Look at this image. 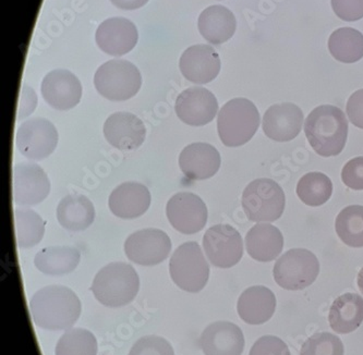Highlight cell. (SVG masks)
Here are the masks:
<instances>
[{
	"mask_svg": "<svg viewBox=\"0 0 363 355\" xmlns=\"http://www.w3.org/2000/svg\"><path fill=\"white\" fill-rule=\"evenodd\" d=\"M32 320L42 329L68 330L78 322L82 305L74 291L65 286H48L30 301Z\"/></svg>",
	"mask_w": 363,
	"mask_h": 355,
	"instance_id": "6da1fadb",
	"label": "cell"
},
{
	"mask_svg": "<svg viewBox=\"0 0 363 355\" xmlns=\"http://www.w3.org/2000/svg\"><path fill=\"white\" fill-rule=\"evenodd\" d=\"M304 133L316 154L322 157L337 156L346 146L348 120L338 107L322 105L308 115Z\"/></svg>",
	"mask_w": 363,
	"mask_h": 355,
	"instance_id": "7a4b0ae2",
	"label": "cell"
},
{
	"mask_svg": "<svg viewBox=\"0 0 363 355\" xmlns=\"http://www.w3.org/2000/svg\"><path fill=\"white\" fill-rule=\"evenodd\" d=\"M140 278L129 264L115 261L105 266L95 276L92 290L95 299L108 308H121L138 295Z\"/></svg>",
	"mask_w": 363,
	"mask_h": 355,
	"instance_id": "3957f363",
	"label": "cell"
},
{
	"mask_svg": "<svg viewBox=\"0 0 363 355\" xmlns=\"http://www.w3.org/2000/svg\"><path fill=\"white\" fill-rule=\"evenodd\" d=\"M261 117L252 101L234 98L225 103L217 117V131L220 141L228 147L248 143L257 130Z\"/></svg>",
	"mask_w": 363,
	"mask_h": 355,
	"instance_id": "277c9868",
	"label": "cell"
},
{
	"mask_svg": "<svg viewBox=\"0 0 363 355\" xmlns=\"http://www.w3.org/2000/svg\"><path fill=\"white\" fill-rule=\"evenodd\" d=\"M94 85L97 92L109 101H128L135 96L141 89V73L128 60H109L97 69Z\"/></svg>",
	"mask_w": 363,
	"mask_h": 355,
	"instance_id": "5b68a950",
	"label": "cell"
},
{
	"mask_svg": "<svg viewBox=\"0 0 363 355\" xmlns=\"http://www.w3.org/2000/svg\"><path fill=\"white\" fill-rule=\"evenodd\" d=\"M169 273L177 287L190 293L206 288L210 278V265L196 242H186L176 249L169 263Z\"/></svg>",
	"mask_w": 363,
	"mask_h": 355,
	"instance_id": "8992f818",
	"label": "cell"
},
{
	"mask_svg": "<svg viewBox=\"0 0 363 355\" xmlns=\"http://www.w3.org/2000/svg\"><path fill=\"white\" fill-rule=\"evenodd\" d=\"M285 205L284 190L274 180H255L243 191L242 207L249 220L255 222L277 220L283 215Z\"/></svg>",
	"mask_w": 363,
	"mask_h": 355,
	"instance_id": "52a82bcc",
	"label": "cell"
},
{
	"mask_svg": "<svg viewBox=\"0 0 363 355\" xmlns=\"http://www.w3.org/2000/svg\"><path fill=\"white\" fill-rule=\"evenodd\" d=\"M320 274L318 257L306 249H289L274 266L275 283L290 291L310 287Z\"/></svg>",
	"mask_w": 363,
	"mask_h": 355,
	"instance_id": "ba28073f",
	"label": "cell"
},
{
	"mask_svg": "<svg viewBox=\"0 0 363 355\" xmlns=\"http://www.w3.org/2000/svg\"><path fill=\"white\" fill-rule=\"evenodd\" d=\"M58 139V131L52 123L44 118H33L20 125L16 144L24 157L42 160L54 153Z\"/></svg>",
	"mask_w": 363,
	"mask_h": 355,
	"instance_id": "9c48e42d",
	"label": "cell"
},
{
	"mask_svg": "<svg viewBox=\"0 0 363 355\" xmlns=\"http://www.w3.org/2000/svg\"><path fill=\"white\" fill-rule=\"evenodd\" d=\"M203 247L213 266L231 269L243 257V242L240 233L230 225H215L203 238Z\"/></svg>",
	"mask_w": 363,
	"mask_h": 355,
	"instance_id": "30bf717a",
	"label": "cell"
},
{
	"mask_svg": "<svg viewBox=\"0 0 363 355\" xmlns=\"http://www.w3.org/2000/svg\"><path fill=\"white\" fill-rule=\"evenodd\" d=\"M172 251V240L160 229H144L128 237L125 253L128 259L141 266L163 263Z\"/></svg>",
	"mask_w": 363,
	"mask_h": 355,
	"instance_id": "8fae6325",
	"label": "cell"
},
{
	"mask_svg": "<svg viewBox=\"0 0 363 355\" xmlns=\"http://www.w3.org/2000/svg\"><path fill=\"white\" fill-rule=\"evenodd\" d=\"M166 215L176 230L184 235H194L206 227L208 213L200 196L191 192H179L168 201Z\"/></svg>",
	"mask_w": 363,
	"mask_h": 355,
	"instance_id": "7c38bea8",
	"label": "cell"
},
{
	"mask_svg": "<svg viewBox=\"0 0 363 355\" xmlns=\"http://www.w3.org/2000/svg\"><path fill=\"white\" fill-rule=\"evenodd\" d=\"M13 200L20 206H35L50 192V181L40 166L20 162L13 168Z\"/></svg>",
	"mask_w": 363,
	"mask_h": 355,
	"instance_id": "4fadbf2b",
	"label": "cell"
},
{
	"mask_svg": "<svg viewBox=\"0 0 363 355\" xmlns=\"http://www.w3.org/2000/svg\"><path fill=\"white\" fill-rule=\"evenodd\" d=\"M175 111L186 125L203 127L214 120L218 111V101L204 87H189L176 99Z\"/></svg>",
	"mask_w": 363,
	"mask_h": 355,
	"instance_id": "5bb4252c",
	"label": "cell"
},
{
	"mask_svg": "<svg viewBox=\"0 0 363 355\" xmlns=\"http://www.w3.org/2000/svg\"><path fill=\"white\" fill-rule=\"evenodd\" d=\"M43 98L57 111H70L80 103L82 85L74 73L65 69L50 71L43 79Z\"/></svg>",
	"mask_w": 363,
	"mask_h": 355,
	"instance_id": "9a60e30c",
	"label": "cell"
},
{
	"mask_svg": "<svg viewBox=\"0 0 363 355\" xmlns=\"http://www.w3.org/2000/svg\"><path fill=\"white\" fill-rule=\"evenodd\" d=\"M106 141L121 151H135L145 141L147 128L143 121L131 113H115L104 123Z\"/></svg>",
	"mask_w": 363,
	"mask_h": 355,
	"instance_id": "2e32d148",
	"label": "cell"
},
{
	"mask_svg": "<svg viewBox=\"0 0 363 355\" xmlns=\"http://www.w3.org/2000/svg\"><path fill=\"white\" fill-rule=\"evenodd\" d=\"M99 50L111 56H123L131 52L139 40L137 26L125 19L116 17L105 20L95 34Z\"/></svg>",
	"mask_w": 363,
	"mask_h": 355,
	"instance_id": "e0dca14e",
	"label": "cell"
},
{
	"mask_svg": "<svg viewBox=\"0 0 363 355\" xmlns=\"http://www.w3.org/2000/svg\"><path fill=\"white\" fill-rule=\"evenodd\" d=\"M303 125V113L293 103H276L265 111L263 131L275 142H289L298 137Z\"/></svg>",
	"mask_w": 363,
	"mask_h": 355,
	"instance_id": "ac0fdd59",
	"label": "cell"
},
{
	"mask_svg": "<svg viewBox=\"0 0 363 355\" xmlns=\"http://www.w3.org/2000/svg\"><path fill=\"white\" fill-rule=\"evenodd\" d=\"M179 68L189 82L208 84L220 73V56L211 46L199 44L184 50L180 57Z\"/></svg>",
	"mask_w": 363,
	"mask_h": 355,
	"instance_id": "d6986e66",
	"label": "cell"
},
{
	"mask_svg": "<svg viewBox=\"0 0 363 355\" xmlns=\"http://www.w3.org/2000/svg\"><path fill=\"white\" fill-rule=\"evenodd\" d=\"M200 346L206 355H242L245 336L234 322H215L200 337Z\"/></svg>",
	"mask_w": 363,
	"mask_h": 355,
	"instance_id": "ffe728a7",
	"label": "cell"
},
{
	"mask_svg": "<svg viewBox=\"0 0 363 355\" xmlns=\"http://www.w3.org/2000/svg\"><path fill=\"white\" fill-rule=\"evenodd\" d=\"M220 152L208 143H192L182 150L179 156V167L189 179H210L220 167Z\"/></svg>",
	"mask_w": 363,
	"mask_h": 355,
	"instance_id": "44dd1931",
	"label": "cell"
},
{
	"mask_svg": "<svg viewBox=\"0 0 363 355\" xmlns=\"http://www.w3.org/2000/svg\"><path fill=\"white\" fill-rule=\"evenodd\" d=\"M149 188L139 182H125L111 192L108 206L115 216L135 219L145 214L151 205Z\"/></svg>",
	"mask_w": 363,
	"mask_h": 355,
	"instance_id": "7402d4cb",
	"label": "cell"
},
{
	"mask_svg": "<svg viewBox=\"0 0 363 355\" xmlns=\"http://www.w3.org/2000/svg\"><path fill=\"white\" fill-rule=\"evenodd\" d=\"M276 297L264 286H255L245 290L237 303V312L243 322L249 325H263L273 317Z\"/></svg>",
	"mask_w": 363,
	"mask_h": 355,
	"instance_id": "603a6c76",
	"label": "cell"
},
{
	"mask_svg": "<svg viewBox=\"0 0 363 355\" xmlns=\"http://www.w3.org/2000/svg\"><path fill=\"white\" fill-rule=\"evenodd\" d=\"M245 247L253 259L269 263L283 252L284 237L277 227L257 224L245 235Z\"/></svg>",
	"mask_w": 363,
	"mask_h": 355,
	"instance_id": "cb8c5ba5",
	"label": "cell"
},
{
	"mask_svg": "<svg viewBox=\"0 0 363 355\" xmlns=\"http://www.w3.org/2000/svg\"><path fill=\"white\" fill-rule=\"evenodd\" d=\"M198 28L201 35L208 43L220 45L234 36L237 28L236 18L224 6H211L200 14Z\"/></svg>",
	"mask_w": 363,
	"mask_h": 355,
	"instance_id": "d4e9b609",
	"label": "cell"
},
{
	"mask_svg": "<svg viewBox=\"0 0 363 355\" xmlns=\"http://www.w3.org/2000/svg\"><path fill=\"white\" fill-rule=\"evenodd\" d=\"M56 215L62 228L71 232H80L94 222V205L86 196L69 194L57 206Z\"/></svg>",
	"mask_w": 363,
	"mask_h": 355,
	"instance_id": "484cf974",
	"label": "cell"
},
{
	"mask_svg": "<svg viewBox=\"0 0 363 355\" xmlns=\"http://www.w3.org/2000/svg\"><path fill=\"white\" fill-rule=\"evenodd\" d=\"M330 328L337 334H350L363 322V299L357 293H345L333 302L328 315Z\"/></svg>",
	"mask_w": 363,
	"mask_h": 355,
	"instance_id": "4316f807",
	"label": "cell"
},
{
	"mask_svg": "<svg viewBox=\"0 0 363 355\" xmlns=\"http://www.w3.org/2000/svg\"><path fill=\"white\" fill-rule=\"evenodd\" d=\"M80 259V251L76 247H50L36 253L34 265L44 275L65 276L78 267Z\"/></svg>",
	"mask_w": 363,
	"mask_h": 355,
	"instance_id": "83f0119b",
	"label": "cell"
},
{
	"mask_svg": "<svg viewBox=\"0 0 363 355\" xmlns=\"http://www.w3.org/2000/svg\"><path fill=\"white\" fill-rule=\"evenodd\" d=\"M328 50L338 62L354 64L363 58V35L352 28H340L333 32Z\"/></svg>",
	"mask_w": 363,
	"mask_h": 355,
	"instance_id": "f1b7e54d",
	"label": "cell"
},
{
	"mask_svg": "<svg viewBox=\"0 0 363 355\" xmlns=\"http://www.w3.org/2000/svg\"><path fill=\"white\" fill-rule=\"evenodd\" d=\"M14 229L18 247L31 249L42 241L45 233V221L32 210L17 208L14 210Z\"/></svg>",
	"mask_w": 363,
	"mask_h": 355,
	"instance_id": "f546056e",
	"label": "cell"
},
{
	"mask_svg": "<svg viewBox=\"0 0 363 355\" xmlns=\"http://www.w3.org/2000/svg\"><path fill=\"white\" fill-rule=\"evenodd\" d=\"M332 193V181L322 172L304 174L297 184L298 198L308 206H322L330 200Z\"/></svg>",
	"mask_w": 363,
	"mask_h": 355,
	"instance_id": "4dcf8cb0",
	"label": "cell"
},
{
	"mask_svg": "<svg viewBox=\"0 0 363 355\" xmlns=\"http://www.w3.org/2000/svg\"><path fill=\"white\" fill-rule=\"evenodd\" d=\"M335 229L342 243L350 247H363V206L345 207L338 214Z\"/></svg>",
	"mask_w": 363,
	"mask_h": 355,
	"instance_id": "1f68e13d",
	"label": "cell"
},
{
	"mask_svg": "<svg viewBox=\"0 0 363 355\" xmlns=\"http://www.w3.org/2000/svg\"><path fill=\"white\" fill-rule=\"evenodd\" d=\"M99 344L94 334L83 328L66 330L57 342L56 355H97Z\"/></svg>",
	"mask_w": 363,
	"mask_h": 355,
	"instance_id": "d6a6232c",
	"label": "cell"
},
{
	"mask_svg": "<svg viewBox=\"0 0 363 355\" xmlns=\"http://www.w3.org/2000/svg\"><path fill=\"white\" fill-rule=\"evenodd\" d=\"M344 344L340 337L330 332H318L304 342L300 355H344Z\"/></svg>",
	"mask_w": 363,
	"mask_h": 355,
	"instance_id": "836d02e7",
	"label": "cell"
},
{
	"mask_svg": "<svg viewBox=\"0 0 363 355\" xmlns=\"http://www.w3.org/2000/svg\"><path fill=\"white\" fill-rule=\"evenodd\" d=\"M129 355H175V351L165 338L144 336L133 344Z\"/></svg>",
	"mask_w": 363,
	"mask_h": 355,
	"instance_id": "e575fe53",
	"label": "cell"
},
{
	"mask_svg": "<svg viewBox=\"0 0 363 355\" xmlns=\"http://www.w3.org/2000/svg\"><path fill=\"white\" fill-rule=\"evenodd\" d=\"M249 355H290V351L279 337L264 336L257 339Z\"/></svg>",
	"mask_w": 363,
	"mask_h": 355,
	"instance_id": "d590c367",
	"label": "cell"
},
{
	"mask_svg": "<svg viewBox=\"0 0 363 355\" xmlns=\"http://www.w3.org/2000/svg\"><path fill=\"white\" fill-rule=\"evenodd\" d=\"M332 7L344 21L354 22L363 18V0H332Z\"/></svg>",
	"mask_w": 363,
	"mask_h": 355,
	"instance_id": "8d00e7d4",
	"label": "cell"
},
{
	"mask_svg": "<svg viewBox=\"0 0 363 355\" xmlns=\"http://www.w3.org/2000/svg\"><path fill=\"white\" fill-rule=\"evenodd\" d=\"M342 180L352 190H363V156L347 162L342 170Z\"/></svg>",
	"mask_w": 363,
	"mask_h": 355,
	"instance_id": "74e56055",
	"label": "cell"
},
{
	"mask_svg": "<svg viewBox=\"0 0 363 355\" xmlns=\"http://www.w3.org/2000/svg\"><path fill=\"white\" fill-rule=\"evenodd\" d=\"M347 115L350 123L359 129H363V89L357 91L347 103Z\"/></svg>",
	"mask_w": 363,
	"mask_h": 355,
	"instance_id": "f35d334b",
	"label": "cell"
},
{
	"mask_svg": "<svg viewBox=\"0 0 363 355\" xmlns=\"http://www.w3.org/2000/svg\"><path fill=\"white\" fill-rule=\"evenodd\" d=\"M22 106L20 107L18 113V120L31 115L36 106V95L30 87L24 86L22 92Z\"/></svg>",
	"mask_w": 363,
	"mask_h": 355,
	"instance_id": "ab89813d",
	"label": "cell"
},
{
	"mask_svg": "<svg viewBox=\"0 0 363 355\" xmlns=\"http://www.w3.org/2000/svg\"><path fill=\"white\" fill-rule=\"evenodd\" d=\"M111 4L119 9L135 10L147 5L149 0H111Z\"/></svg>",
	"mask_w": 363,
	"mask_h": 355,
	"instance_id": "60d3db41",
	"label": "cell"
},
{
	"mask_svg": "<svg viewBox=\"0 0 363 355\" xmlns=\"http://www.w3.org/2000/svg\"><path fill=\"white\" fill-rule=\"evenodd\" d=\"M357 283H358L359 290H360L361 293L363 294V269L359 271L358 277H357Z\"/></svg>",
	"mask_w": 363,
	"mask_h": 355,
	"instance_id": "b9f144b4",
	"label": "cell"
}]
</instances>
